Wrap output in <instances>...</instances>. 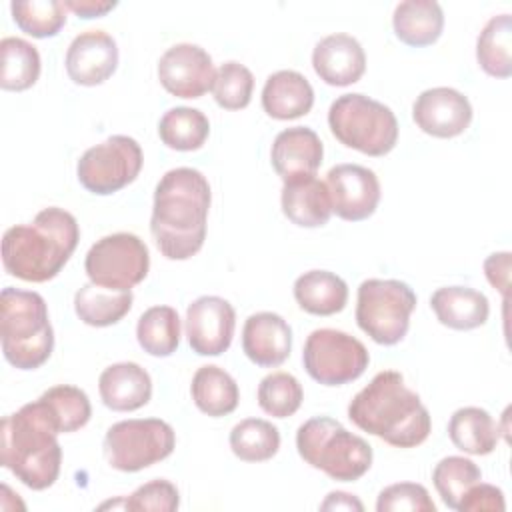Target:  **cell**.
Instances as JSON below:
<instances>
[{"instance_id":"obj_1","label":"cell","mask_w":512,"mask_h":512,"mask_svg":"<svg viewBox=\"0 0 512 512\" xmlns=\"http://www.w3.org/2000/svg\"><path fill=\"white\" fill-rule=\"evenodd\" d=\"M212 192L196 168L168 170L154 190L150 232L162 256L188 260L204 244Z\"/></svg>"},{"instance_id":"obj_2","label":"cell","mask_w":512,"mask_h":512,"mask_svg":"<svg viewBox=\"0 0 512 512\" xmlns=\"http://www.w3.org/2000/svg\"><path fill=\"white\" fill-rule=\"evenodd\" d=\"M348 418L394 448H416L432 430V418L420 396L396 370L378 372L348 404Z\"/></svg>"},{"instance_id":"obj_3","label":"cell","mask_w":512,"mask_h":512,"mask_svg":"<svg viewBox=\"0 0 512 512\" xmlns=\"http://www.w3.org/2000/svg\"><path fill=\"white\" fill-rule=\"evenodd\" d=\"M80 240L76 218L64 208L40 210L30 224H16L2 236L4 270L26 282H48L60 274Z\"/></svg>"},{"instance_id":"obj_4","label":"cell","mask_w":512,"mask_h":512,"mask_svg":"<svg viewBox=\"0 0 512 512\" xmlns=\"http://www.w3.org/2000/svg\"><path fill=\"white\" fill-rule=\"evenodd\" d=\"M58 426L42 398L24 404L18 412L2 418L0 462L24 486L50 488L60 474L62 448Z\"/></svg>"},{"instance_id":"obj_5","label":"cell","mask_w":512,"mask_h":512,"mask_svg":"<svg viewBox=\"0 0 512 512\" xmlns=\"http://www.w3.org/2000/svg\"><path fill=\"white\" fill-rule=\"evenodd\" d=\"M0 336L2 354L14 368H40L54 348L46 300L38 292L6 286L0 294Z\"/></svg>"},{"instance_id":"obj_6","label":"cell","mask_w":512,"mask_h":512,"mask_svg":"<svg viewBox=\"0 0 512 512\" xmlns=\"http://www.w3.org/2000/svg\"><path fill=\"white\" fill-rule=\"evenodd\" d=\"M300 458L332 480H360L372 466V446L330 416H314L296 432Z\"/></svg>"},{"instance_id":"obj_7","label":"cell","mask_w":512,"mask_h":512,"mask_svg":"<svg viewBox=\"0 0 512 512\" xmlns=\"http://www.w3.org/2000/svg\"><path fill=\"white\" fill-rule=\"evenodd\" d=\"M328 126L340 144L366 156H386L398 142L394 112L360 92L342 94L330 104Z\"/></svg>"},{"instance_id":"obj_8","label":"cell","mask_w":512,"mask_h":512,"mask_svg":"<svg viewBox=\"0 0 512 512\" xmlns=\"http://www.w3.org/2000/svg\"><path fill=\"white\" fill-rule=\"evenodd\" d=\"M414 308L416 294L402 280L368 278L358 286L356 322L376 344H398L410 328Z\"/></svg>"},{"instance_id":"obj_9","label":"cell","mask_w":512,"mask_h":512,"mask_svg":"<svg viewBox=\"0 0 512 512\" xmlns=\"http://www.w3.org/2000/svg\"><path fill=\"white\" fill-rule=\"evenodd\" d=\"M174 446V428L160 418L120 420L104 436V456L120 472L144 470L168 458Z\"/></svg>"},{"instance_id":"obj_10","label":"cell","mask_w":512,"mask_h":512,"mask_svg":"<svg viewBox=\"0 0 512 512\" xmlns=\"http://www.w3.org/2000/svg\"><path fill=\"white\" fill-rule=\"evenodd\" d=\"M304 370L324 386H342L358 380L368 364L366 346L348 332L318 328L308 334L302 350Z\"/></svg>"},{"instance_id":"obj_11","label":"cell","mask_w":512,"mask_h":512,"mask_svg":"<svg viewBox=\"0 0 512 512\" xmlns=\"http://www.w3.org/2000/svg\"><path fill=\"white\" fill-rule=\"evenodd\" d=\"M150 268V254L144 240L130 232H116L90 246L84 270L92 284L110 290H132Z\"/></svg>"},{"instance_id":"obj_12","label":"cell","mask_w":512,"mask_h":512,"mask_svg":"<svg viewBox=\"0 0 512 512\" xmlns=\"http://www.w3.org/2000/svg\"><path fill=\"white\" fill-rule=\"evenodd\" d=\"M144 164L140 144L124 134H114L88 148L76 166L78 182L92 194L108 196L132 184Z\"/></svg>"},{"instance_id":"obj_13","label":"cell","mask_w":512,"mask_h":512,"mask_svg":"<svg viewBox=\"0 0 512 512\" xmlns=\"http://www.w3.org/2000/svg\"><path fill=\"white\" fill-rule=\"evenodd\" d=\"M216 70L198 44H174L158 60V80L176 98H200L212 90Z\"/></svg>"},{"instance_id":"obj_14","label":"cell","mask_w":512,"mask_h":512,"mask_svg":"<svg viewBox=\"0 0 512 512\" xmlns=\"http://www.w3.org/2000/svg\"><path fill=\"white\" fill-rule=\"evenodd\" d=\"M332 212L348 222L370 218L380 202L378 176L360 164H336L326 174Z\"/></svg>"},{"instance_id":"obj_15","label":"cell","mask_w":512,"mask_h":512,"mask_svg":"<svg viewBox=\"0 0 512 512\" xmlns=\"http://www.w3.org/2000/svg\"><path fill=\"white\" fill-rule=\"evenodd\" d=\"M236 328L234 306L220 296H200L186 308V338L192 352L220 356L232 344Z\"/></svg>"},{"instance_id":"obj_16","label":"cell","mask_w":512,"mask_h":512,"mask_svg":"<svg viewBox=\"0 0 512 512\" xmlns=\"http://www.w3.org/2000/svg\"><path fill=\"white\" fill-rule=\"evenodd\" d=\"M416 126L434 138L460 136L472 122L470 100L448 86L424 90L412 104Z\"/></svg>"},{"instance_id":"obj_17","label":"cell","mask_w":512,"mask_h":512,"mask_svg":"<svg viewBox=\"0 0 512 512\" xmlns=\"http://www.w3.org/2000/svg\"><path fill=\"white\" fill-rule=\"evenodd\" d=\"M66 74L74 84L98 86L118 68L116 40L104 30L80 32L66 50Z\"/></svg>"},{"instance_id":"obj_18","label":"cell","mask_w":512,"mask_h":512,"mask_svg":"<svg viewBox=\"0 0 512 512\" xmlns=\"http://www.w3.org/2000/svg\"><path fill=\"white\" fill-rule=\"evenodd\" d=\"M242 350L260 368H276L290 356L292 328L276 312H256L242 328Z\"/></svg>"},{"instance_id":"obj_19","label":"cell","mask_w":512,"mask_h":512,"mask_svg":"<svg viewBox=\"0 0 512 512\" xmlns=\"http://www.w3.org/2000/svg\"><path fill=\"white\" fill-rule=\"evenodd\" d=\"M324 158L320 136L306 126H292L282 130L270 150V162L276 174L288 182L302 176H316Z\"/></svg>"},{"instance_id":"obj_20","label":"cell","mask_w":512,"mask_h":512,"mask_svg":"<svg viewBox=\"0 0 512 512\" xmlns=\"http://www.w3.org/2000/svg\"><path fill=\"white\" fill-rule=\"evenodd\" d=\"M314 72L330 86H350L366 70V54L360 42L350 34H330L322 38L312 52Z\"/></svg>"},{"instance_id":"obj_21","label":"cell","mask_w":512,"mask_h":512,"mask_svg":"<svg viewBox=\"0 0 512 512\" xmlns=\"http://www.w3.org/2000/svg\"><path fill=\"white\" fill-rule=\"evenodd\" d=\"M98 392L106 408L114 412H132L150 402L152 378L136 362H116L102 370Z\"/></svg>"},{"instance_id":"obj_22","label":"cell","mask_w":512,"mask_h":512,"mask_svg":"<svg viewBox=\"0 0 512 512\" xmlns=\"http://www.w3.org/2000/svg\"><path fill=\"white\" fill-rule=\"evenodd\" d=\"M280 204L284 216L302 228L324 226L332 216L328 186L316 176H302L284 182Z\"/></svg>"},{"instance_id":"obj_23","label":"cell","mask_w":512,"mask_h":512,"mask_svg":"<svg viewBox=\"0 0 512 512\" xmlns=\"http://www.w3.org/2000/svg\"><path fill=\"white\" fill-rule=\"evenodd\" d=\"M314 106L310 82L296 70L270 74L262 88V108L274 120H294L306 116Z\"/></svg>"},{"instance_id":"obj_24","label":"cell","mask_w":512,"mask_h":512,"mask_svg":"<svg viewBox=\"0 0 512 512\" xmlns=\"http://www.w3.org/2000/svg\"><path fill=\"white\" fill-rule=\"evenodd\" d=\"M430 306L440 324L452 330H474L486 324L488 298L468 286H442L430 296Z\"/></svg>"},{"instance_id":"obj_25","label":"cell","mask_w":512,"mask_h":512,"mask_svg":"<svg viewBox=\"0 0 512 512\" xmlns=\"http://www.w3.org/2000/svg\"><path fill=\"white\" fill-rule=\"evenodd\" d=\"M392 28L396 38L406 46H430L444 30V12L432 0H406L394 8Z\"/></svg>"},{"instance_id":"obj_26","label":"cell","mask_w":512,"mask_h":512,"mask_svg":"<svg viewBox=\"0 0 512 512\" xmlns=\"http://www.w3.org/2000/svg\"><path fill=\"white\" fill-rule=\"evenodd\" d=\"M294 298L298 306L314 316H332L348 302L346 282L328 270H310L296 278Z\"/></svg>"},{"instance_id":"obj_27","label":"cell","mask_w":512,"mask_h":512,"mask_svg":"<svg viewBox=\"0 0 512 512\" xmlns=\"http://www.w3.org/2000/svg\"><path fill=\"white\" fill-rule=\"evenodd\" d=\"M190 394L196 408L212 418L232 414L240 400L236 380L224 368L214 364L200 366L194 372Z\"/></svg>"},{"instance_id":"obj_28","label":"cell","mask_w":512,"mask_h":512,"mask_svg":"<svg viewBox=\"0 0 512 512\" xmlns=\"http://www.w3.org/2000/svg\"><path fill=\"white\" fill-rule=\"evenodd\" d=\"M448 436L458 450L472 456H486L496 448L500 430L484 408L464 406L450 416Z\"/></svg>"},{"instance_id":"obj_29","label":"cell","mask_w":512,"mask_h":512,"mask_svg":"<svg viewBox=\"0 0 512 512\" xmlns=\"http://www.w3.org/2000/svg\"><path fill=\"white\" fill-rule=\"evenodd\" d=\"M132 300V290H110L88 282L74 294V312L84 324L106 328L130 312Z\"/></svg>"},{"instance_id":"obj_30","label":"cell","mask_w":512,"mask_h":512,"mask_svg":"<svg viewBox=\"0 0 512 512\" xmlns=\"http://www.w3.org/2000/svg\"><path fill=\"white\" fill-rule=\"evenodd\" d=\"M512 18L510 14L492 16L476 40V60L492 78H508L512 74Z\"/></svg>"},{"instance_id":"obj_31","label":"cell","mask_w":512,"mask_h":512,"mask_svg":"<svg viewBox=\"0 0 512 512\" xmlns=\"http://www.w3.org/2000/svg\"><path fill=\"white\" fill-rule=\"evenodd\" d=\"M210 134V122L204 112L190 106H176L164 112L158 122L160 140L178 152H192L204 146Z\"/></svg>"},{"instance_id":"obj_32","label":"cell","mask_w":512,"mask_h":512,"mask_svg":"<svg viewBox=\"0 0 512 512\" xmlns=\"http://www.w3.org/2000/svg\"><path fill=\"white\" fill-rule=\"evenodd\" d=\"M2 54V70H0V86L2 90L22 92L36 84L40 76V54L36 46H32L24 38L6 36L0 42Z\"/></svg>"},{"instance_id":"obj_33","label":"cell","mask_w":512,"mask_h":512,"mask_svg":"<svg viewBox=\"0 0 512 512\" xmlns=\"http://www.w3.org/2000/svg\"><path fill=\"white\" fill-rule=\"evenodd\" d=\"M136 338L150 356H170L180 344V316L172 306L148 308L136 324Z\"/></svg>"},{"instance_id":"obj_34","label":"cell","mask_w":512,"mask_h":512,"mask_svg":"<svg viewBox=\"0 0 512 512\" xmlns=\"http://www.w3.org/2000/svg\"><path fill=\"white\" fill-rule=\"evenodd\" d=\"M230 448L244 462H266L280 450V432L268 420L244 418L230 430Z\"/></svg>"},{"instance_id":"obj_35","label":"cell","mask_w":512,"mask_h":512,"mask_svg":"<svg viewBox=\"0 0 512 512\" xmlns=\"http://www.w3.org/2000/svg\"><path fill=\"white\" fill-rule=\"evenodd\" d=\"M16 26L32 38H52L66 24V6L60 0H18L10 4Z\"/></svg>"},{"instance_id":"obj_36","label":"cell","mask_w":512,"mask_h":512,"mask_svg":"<svg viewBox=\"0 0 512 512\" xmlns=\"http://www.w3.org/2000/svg\"><path fill=\"white\" fill-rule=\"evenodd\" d=\"M40 398L46 402L60 434H68L84 428L92 416L88 394L78 386L58 384L48 388Z\"/></svg>"},{"instance_id":"obj_37","label":"cell","mask_w":512,"mask_h":512,"mask_svg":"<svg viewBox=\"0 0 512 512\" xmlns=\"http://www.w3.org/2000/svg\"><path fill=\"white\" fill-rule=\"evenodd\" d=\"M482 480L480 468L464 456H446L432 470V482L442 502L456 510L470 486Z\"/></svg>"},{"instance_id":"obj_38","label":"cell","mask_w":512,"mask_h":512,"mask_svg":"<svg viewBox=\"0 0 512 512\" xmlns=\"http://www.w3.org/2000/svg\"><path fill=\"white\" fill-rule=\"evenodd\" d=\"M258 404L274 418H288L296 414L304 400L302 384L288 372H272L258 384Z\"/></svg>"},{"instance_id":"obj_39","label":"cell","mask_w":512,"mask_h":512,"mask_svg":"<svg viewBox=\"0 0 512 512\" xmlns=\"http://www.w3.org/2000/svg\"><path fill=\"white\" fill-rule=\"evenodd\" d=\"M254 90V76L252 72L236 62H224L214 76L212 82V94L220 108L224 110H242L250 104Z\"/></svg>"},{"instance_id":"obj_40","label":"cell","mask_w":512,"mask_h":512,"mask_svg":"<svg viewBox=\"0 0 512 512\" xmlns=\"http://www.w3.org/2000/svg\"><path fill=\"white\" fill-rule=\"evenodd\" d=\"M180 506L178 488L164 478L150 480L138 486L126 500L124 510L130 512H174Z\"/></svg>"},{"instance_id":"obj_41","label":"cell","mask_w":512,"mask_h":512,"mask_svg":"<svg viewBox=\"0 0 512 512\" xmlns=\"http://www.w3.org/2000/svg\"><path fill=\"white\" fill-rule=\"evenodd\" d=\"M378 512H436L428 490L416 482H398L386 486L376 500Z\"/></svg>"},{"instance_id":"obj_42","label":"cell","mask_w":512,"mask_h":512,"mask_svg":"<svg viewBox=\"0 0 512 512\" xmlns=\"http://www.w3.org/2000/svg\"><path fill=\"white\" fill-rule=\"evenodd\" d=\"M456 510L458 512H504L506 510L504 492L498 486L476 482L466 490Z\"/></svg>"},{"instance_id":"obj_43","label":"cell","mask_w":512,"mask_h":512,"mask_svg":"<svg viewBox=\"0 0 512 512\" xmlns=\"http://www.w3.org/2000/svg\"><path fill=\"white\" fill-rule=\"evenodd\" d=\"M484 274L488 282L508 300L510 292V252H494L484 260Z\"/></svg>"},{"instance_id":"obj_44","label":"cell","mask_w":512,"mask_h":512,"mask_svg":"<svg viewBox=\"0 0 512 512\" xmlns=\"http://www.w3.org/2000/svg\"><path fill=\"white\" fill-rule=\"evenodd\" d=\"M66 10L74 12L78 18H100L104 14H108L110 10H114L118 6V2H110V0H64Z\"/></svg>"},{"instance_id":"obj_45","label":"cell","mask_w":512,"mask_h":512,"mask_svg":"<svg viewBox=\"0 0 512 512\" xmlns=\"http://www.w3.org/2000/svg\"><path fill=\"white\" fill-rule=\"evenodd\" d=\"M320 510H358V512H362L364 504L354 494L336 490L326 496V500L320 504Z\"/></svg>"}]
</instances>
